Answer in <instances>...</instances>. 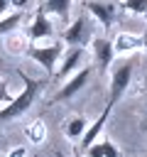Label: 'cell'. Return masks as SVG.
<instances>
[{"label": "cell", "instance_id": "6da1fadb", "mask_svg": "<svg viewBox=\"0 0 147 157\" xmlns=\"http://www.w3.org/2000/svg\"><path fill=\"white\" fill-rule=\"evenodd\" d=\"M20 78H22V91H20L7 105L0 108V123H7V120H17V118H22V115L34 105L39 91L44 88V81L29 78V76L22 74V71H20Z\"/></svg>", "mask_w": 147, "mask_h": 157}, {"label": "cell", "instance_id": "7a4b0ae2", "mask_svg": "<svg viewBox=\"0 0 147 157\" xmlns=\"http://www.w3.org/2000/svg\"><path fill=\"white\" fill-rule=\"evenodd\" d=\"M132 71H135V59H127V61H123V64H118L115 69H113V76H110V91H108V108L113 110L115 108V103L123 98V93L127 91V86H130V81H132Z\"/></svg>", "mask_w": 147, "mask_h": 157}, {"label": "cell", "instance_id": "3957f363", "mask_svg": "<svg viewBox=\"0 0 147 157\" xmlns=\"http://www.w3.org/2000/svg\"><path fill=\"white\" fill-rule=\"evenodd\" d=\"M24 54L29 59H34L44 71L54 74L59 61H61V54H64V42H51V44H44V47H37V44H29L24 49Z\"/></svg>", "mask_w": 147, "mask_h": 157}, {"label": "cell", "instance_id": "277c9868", "mask_svg": "<svg viewBox=\"0 0 147 157\" xmlns=\"http://www.w3.org/2000/svg\"><path fill=\"white\" fill-rule=\"evenodd\" d=\"M61 42L66 47H86L88 42H93V29H91V22L86 17V12H81L69 27L66 32L61 34Z\"/></svg>", "mask_w": 147, "mask_h": 157}, {"label": "cell", "instance_id": "5b68a950", "mask_svg": "<svg viewBox=\"0 0 147 157\" xmlns=\"http://www.w3.org/2000/svg\"><path fill=\"white\" fill-rule=\"evenodd\" d=\"M91 74H93V69H91V66H81L76 74H71V76L64 81V86L54 93V98H51L49 103H61V101H69V98H74L76 93H81V91L86 88V83H88Z\"/></svg>", "mask_w": 147, "mask_h": 157}, {"label": "cell", "instance_id": "8992f818", "mask_svg": "<svg viewBox=\"0 0 147 157\" xmlns=\"http://www.w3.org/2000/svg\"><path fill=\"white\" fill-rule=\"evenodd\" d=\"M88 10V15L103 27V29H110L113 22H115V5L108 2V0H86L83 5Z\"/></svg>", "mask_w": 147, "mask_h": 157}, {"label": "cell", "instance_id": "52a82bcc", "mask_svg": "<svg viewBox=\"0 0 147 157\" xmlns=\"http://www.w3.org/2000/svg\"><path fill=\"white\" fill-rule=\"evenodd\" d=\"M91 47H93V59H96L98 71H100V74H105V71H108V66H110V64H113V59H115L113 39H108V37H93Z\"/></svg>", "mask_w": 147, "mask_h": 157}, {"label": "cell", "instance_id": "ba28073f", "mask_svg": "<svg viewBox=\"0 0 147 157\" xmlns=\"http://www.w3.org/2000/svg\"><path fill=\"white\" fill-rule=\"evenodd\" d=\"M83 56H86V47H66L64 54H61V61L56 66V78L59 81H66V76H71L74 69L81 66Z\"/></svg>", "mask_w": 147, "mask_h": 157}, {"label": "cell", "instance_id": "9c48e42d", "mask_svg": "<svg viewBox=\"0 0 147 157\" xmlns=\"http://www.w3.org/2000/svg\"><path fill=\"white\" fill-rule=\"evenodd\" d=\"M51 34H54V25H51L49 15H47V12L42 10V5H39L37 12H34L32 25H29V29H27V39L34 42V39H47V37H51Z\"/></svg>", "mask_w": 147, "mask_h": 157}, {"label": "cell", "instance_id": "30bf717a", "mask_svg": "<svg viewBox=\"0 0 147 157\" xmlns=\"http://www.w3.org/2000/svg\"><path fill=\"white\" fill-rule=\"evenodd\" d=\"M108 115H110V108L105 105L103 108V113L86 128V132H83V137H81V152H86L91 145H96V140L100 137V132H103V125H105V120H108Z\"/></svg>", "mask_w": 147, "mask_h": 157}, {"label": "cell", "instance_id": "8fae6325", "mask_svg": "<svg viewBox=\"0 0 147 157\" xmlns=\"http://www.w3.org/2000/svg\"><path fill=\"white\" fill-rule=\"evenodd\" d=\"M113 47H115V54H127V52H135L142 47V34H130V32H120L115 39H113Z\"/></svg>", "mask_w": 147, "mask_h": 157}, {"label": "cell", "instance_id": "7c38bea8", "mask_svg": "<svg viewBox=\"0 0 147 157\" xmlns=\"http://www.w3.org/2000/svg\"><path fill=\"white\" fill-rule=\"evenodd\" d=\"M83 155H86V157H123V155H120V150L115 147V142H113V140H108V137H103L100 142L91 145Z\"/></svg>", "mask_w": 147, "mask_h": 157}, {"label": "cell", "instance_id": "4fadbf2b", "mask_svg": "<svg viewBox=\"0 0 147 157\" xmlns=\"http://www.w3.org/2000/svg\"><path fill=\"white\" fill-rule=\"evenodd\" d=\"M71 2H74V0H44V2H42V10H44L47 15H56L59 20L69 22Z\"/></svg>", "mask_w": 147, "mask_h": 157}, {"label": "cell", "instance_id": "5bb4252c", "mask_svg": "<svg viewBox=\"0 0 147 157\" xmlns=\"http://www.w3.org/2000/svg\"><path fill=\"white\" fill-rule=\"evenodd\" d=\"M86 128H88V120H86V118L71 115V118L66 120V125H64V132H66L69 140H81L83 132H86Z\"/></svg>", "mask_w": 147, "mask_h": 157}, {"label": "cell", "instance_id": "9a60e30c", "mask_svg": "<svg viewBox=\"0 0 147 157\" xmlns=\"http://www.w3.org/2000/svg\"><path fill=\"white\" fill-rule=\"evenodd\" d=\"M20 20H22V12H20V10L2 15V17H0V37H2V34H10L12 29H17Z\"/></svg>", "mask_w": 147, "mask_h": 157}, {"label": "cell", "instance_id": "2e32d148", "mask_svg": "<svg viewBox=\"0 0 147 157\" xmlns=\"http://www.w3.org/2000/svg\"><path fill=\"white\" fill-rule=\"evenodd\" d=\"M123 7H125L127 12L145 15V12H147V0H123Z\"/></svg>", "mask_w": 147, "mask_h": 157}, {"label": "cell", "instance_id": "e0dca14e", "mask_svg": "<svg viewBox=\"0 0 147 157\" xmlns=\"http://www.w3.org/2000/svg\"><path fill=\"white\" fill-rule=\"evenodd\" d=\"M27 135L32 137V142H42L44 140V125L42 123H34L32 128H27Z\"/></svg>", "mask_w": 147, "mask_h": 157}, {"label": "cell", "instance_id": "ac0fdd59", "mask_svg": "<svg viewBox=\"0 0 147 157\" xmlns=\"http://www.w3.org/2000/svg\"><path fill=\"white\" fill-rule=\"evenodd\" d=\"M12 98H15V96L10 93V86H7V81H5V78H0V103H2V105H7Z\"/></svg>", "mask_w": 147, "mask_h": 157}, {"label": "cell", "instance_id": "d6986e66", "mask_svg": "<svg viewBox=\"0 0 147 157\" xmlns=\"http://www.w3.org/2000/svg\"><path fill=\"white\" fill-rule=\"evenodd\" d=\"M7 157H24V147H15V150H10Z\"/></svg>", "mask_w": 147, "mask_h": 157}, {"label": "cell", "instance_id": "ffe728a7", "mask_svg": "<svg viewBox=\"0 0 147 157\" xmlns=\"http://www.w3.org/2000/svg\"><path fill=\"white\" fill-rule=\"evenodd\" d=\"M27 2H29V0H12V2H10V5H12V7H15V10H22V7H24V5H27Z\"/></svg>", "mask_w": 147, "mask_h": 157}, {"label": "cell", "instance_id": "44dd1931", "mask_svg": "<svg viewBox=\"0 0 147 157\" xmlns=\"http://www.w3.org/2000/svg\"><path fill=\"white\" fill-rule=\"evenodd\" d=\"M10 2H12V0H0V17H2L5 12H7V7H10Z\"/></svg>", "mask_w": 147, "mask_h": 157}, {"label": "cell", "instance_id": "7402d4cb", "mask_svg": "<svg viewBox=\"0 0 147 157\" xmlns=\"http://www.w3.org/2000/svg\"><path fill=\"white\" fill-rule=\"evenodd\" d=\"M142 49H147V29L142 32Z\"/></svg>", "mask_w": 147, "mask_h": 157}, {"label": "cell", "instance_id": "603a6c76", "mask_svg": "<svg viewBox=\"0 0 147 157\" xmlns=\"http://www.w3.org/2000/svg\"><path fill=\"white\" fill-rule=\"evenodd\" d=\"M56 157H66V155H64V152H56Z\"/></svg>", "mask_w": 147, "mask_h": 157}, {"label": "cell", "instance_id": "cb8c5ba5", "mask_svg": "<svg viewBox=\"0 0 147 157\" xmlns=\"http://www.w3.org/2000/svg\"><path fill=\"white\" fill-rule=\"evenodd\" d=\"M145 98H147V83H145Z\"/></svg>", "mask_w": 147, "mask_h": 157}, {"label": "cell", "instance_id": "d4e9b609", "mask_svg": "<svg viewBox=\"0 0 147 157\" xmlns=\"http://www.w3.org/2000/svg\"><path fill=\"white\" fill-rule=\"evenodd\" d=\"M145 20H147V12H145Z\"/></svg>", "mask_w": 147, "mask_h": 157}, {"label": "cell", "instance_id": "484cf974", "mask_svg": "<svg viewBox=\"0 0 147 157\" xmlns=\"http://www.w3.org/2000/svg\"><path fill=\"white\" fill-rule=\"evenodd\" d=\"M145 157H147V152H145Z\"/></svg>", "mask_w": 147, "mask_h": 157}]
</instances>
